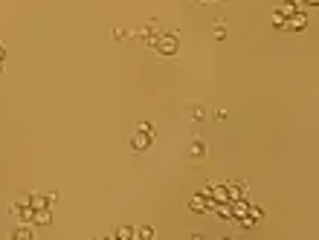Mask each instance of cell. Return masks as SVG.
I'll list each match as a JSON object with an SVG mask.
<instances>
[{"label":"cell","mask_w":319,"mask_h":240,"mask_svg":"<svg viewBox=\"0 0 319 240\" xmlns=\"http://www.w3.org/2000/svg\"><path fill=\"white\" fill-rule=\"evenodd\" d=\"M0 61H6V46L0 44Z\"/></svg>","instance_id":"18"},{"label":"cell","mask_w":319,"mask_h":240,"mask_svg":"<svg viewBox=\"0 0 319 240\" xmlns=\"http://www.w3.org/2000/svg\"><path fill=\"white\" fill-rule=\"evenodd\" d=\"M139 134H148V136H154V128L148 124V122H139V128H137Z\"/></svg>","instance_id":"15"},{"label":"cell","mask_w":319,"mask_h":240,"mask_svg":"<svg viewBox=\"0 0 319 240\" xmlns=\"http://www.w3.org/2000/svg\"><path fill=\"white\" fill-rule=\"evenodd\" d=\"M9 238H12V240H32V238H35V232H32V226H29V223H24V226L15 228Z\"/></svg>","instance_id":"7"},{"label":"cell","mask_w":319,"mask_h":240,"mask_svg":"<svg viewBox=\"0 0 319 240\" xmlns=\"http://www.w3.org/2000/svg\"><path fill=\"white\" fill-rule=\"evenodd\" d=\"M0 72H3V61H0Z\"/></svg>","instance_id":"21"},{"label":"cell","mask_w":319,"mask_h":240,"mask_svg":"<svg viewBox=\"0 0 319 240\" xmlns=\"http://www.w3.org/2000/svg\"><path fill=\"white\" fill-rule=\"evenodd\" d=\"M281 20H284V18H281V14H278V12H273V24H276V29L281 26Z\"/></svg>","instance_id":"17"},{"label":"cell","mask_w":319,"mask_h":240,"mask_svg":"<svg viewBox=\"0 0 319 240\" xmlns=\"http://www.w3.org/2000/svg\"><path fill=\"white\" fill-rule=\"evenodd\" d=\"M192 119H194V122H203V119H206V110H203L200 104L192 107Z\"/></svg>","instance_id":"12"},{"label":"cell","mask_w":319,"mask_h":240,"mask_svg":"<svg viewBox=\"0 0 319 240\" xmlns=\"http://www.w3.org/2000/svg\"><path fill=\"white\" fill-rule=\"evenodd\" d=\"M307 6H319V0H305Z\"/></svg>","instance_id":"19"},{"label":"cell","mask_w":319,"mask_h":240,"mask_svg":"<svg viewBox=\"0 0 319 240\" xmlns=\"http://www.w3.org/2000/svg\"><path fill=\"white\" fill-rule=\"evenodd\" d=\"M206 142H200V139H194L192 142V148H189V160H194V162H200V160H206Z\"/></svg>","instance_id":"5"},{"label":"cell","mask_w":319,"mask_h":240,"mask_svg":"<svg viewBox=\"0 0 319 240\" xmlns=\"http://www.w3.org/2000/svg\"><path fill=\"white\" fill-rule=\"evenodd\" d=\"M137 234H139L142 240H151V238H154V228H151V226H142V228L137 232Z\"/></svg>","instance_id":"13"},{"label":"cell","mask_w":319,"mask_h":240,"mask_svg":"<svg viewBox=\"0 0 319 240\" xmlns=\"http://www.w3.org/2000/svg\"><path fill=\"white\" fill-rule=\"evenodd\" d=\"M151 142H154V136H148V134H134L131 136V150H137V154H142V150H148L151 148Z\"/></svg>","instance_id":"4"},{"label":"cell","mask_w":319,"mask_h":240,"mask_svg":"<svg viewBox=\"0 0 319 240\" xmlns=\"http://www.w3.org/2000/svg\"><path fill=\"white\" fill-rule=\"evenodd\" d=\"M247 214L252 217V223H261V220H264V208H261V206H250V212H247Z\"/></svg>","instance_id":"11"},{"label":"cell","mask_w":319,"mask_h":240,"mask_svg":"<svg viewBox=\"0 0 319 240\" xmlns=\"http://www.w3.org/2000/svg\"><path fill=\"white\" fill-rule=\"evenodd\" d=\"M148 50H154L157 55H174L177 52V35L174 32H157V38L148 44Z\"/></svg>","instance_id":"1"},{"label":"cell","mask_w":319,"mask_h":240,"mask_svg":"<svg viewBox=\"0 0 319 240\" xmlns=\"http://www.w3.org/2000/svg\"><path fill=\"white\" fill-rule=\"evenodd\" d=\"M197 3H212V0H197Z\"/></svg>","instance_id":"20"},{"label":"cell","mask_w":319,"mask_h":240,"mask_svg":"<svg viewBox=\"0 0 319 240\" xmlns=\"http://www.w3.org/2000/svg\"><path fill=\"white\" fill-rule=\"evenodd\" d=\"M215 26H218V29H215V38H218V40H223V38H226V29H223V20H218Z\"/></svg>","instance_id":"14"},{"label":"cell","mask_w":319,"mask_h":240,"mask_svg":"<svg viewBox=\"0 0 319 240\" xmlns=\"http://www.w3.org/2000/svg\"><path fill=\"white\" fill-rule=\"evenodd\" d=\"M281 18H290V14H296V12H302L299 9V0H281V6L276 9Z\"/></svg>","instance_id":"6"},{"label":"cell","mask_w":319,"mask_h":240,"mask_svg":"<svg viewBox=\"0 0 319 240\" xmlns=\"http://www.w3.org/2000/svg\"><path fill=\"white\" fill-rule=\"evenodd\" d=\"M111 238H119V240H131V238H137V228H131V226H119L116 232H113Z\"/></svg>","instance_id":"10"},{"label":"cell","mask_w":319,"mask_h":240,"mask_svg":"<svg viewBox=\"0 0 319 240\" xmlns=\"http://www.w3.org/2000/svg\"><path fill=\"white\" fill-rule=\"evenodd\" d=\"M125 38H128L125 29H113V40H125Z\"/></svg>","instance_id":"16"},{"label":"cell","mask_w":319,"mask_h":240,"mask_svg":"<svg viewBox=\"0 0 319 240\" xmlns=\"http://www.w3.org/2000/svg\"><path fill=\"white\" fill-rule=\"evenodd\" d=\"M32 223H35V226H50V223H53V214H50V208H38V212L32 214Z\"/></svg>","instance_id":"8"},{"label":"cell","mask_w":319,"mask_h":240,"mask_svg":"<svg viewBox=\"0 0 319 240\" xmlns=\"http://www.w3.org/2000/svg\"><path fill=\"white\" fill-rule=\"evenodd\" d=\"M278 29H284V32H305L307 29V18L302 12H296V14H290V18H284Z\"/></svg>","instance_id":"2"},{"label":"cell","mask_w":319,"mask_h":240,"mask_svg":"<svg viewBox=\"0 0 319 240\" xmlns=\"http://www.w3.org/2000/svg\"><path fill=\"white\" fill-rule=\"evenodd\" d=\"M29 206L38 212V208H50V200H47V194H29Z\"/></svg>","instance_id":"9"},{"label":"cell","mask_w":319,"mask_h":240,"mask_svg":"<svg viewBox=\"0 0 319 240\" xmlns=\"http://www.w3.org/2000/svg\"><path fill=\"white\" fill-rule=\"evenodd\" d=\"M186 208H189V212H194V214H203V212H209V208H212V202H209L206 194H194L192 200L186 202Z\"/></svg>","instance_id":"3"}]
</instances>
